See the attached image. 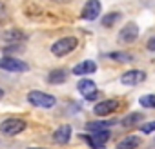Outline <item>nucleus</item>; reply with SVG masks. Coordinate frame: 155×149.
Segmentation results:
<instances>
[{"label": "nucleus", "instance_id": "a211bd4d", "mask_svg": "<svg viewBox=\"0 0 155 149\" xmlns=\"http://www.w3.org/2000/svg\"><path fill=\"white\" fill-rule=\"evenodd\" d=\"M142 118V115L140 113H131V115H128L124 120H122V125L124 127H133V125H137L139 124V120Z\"/></svg>", "mask_w": 155, "mask_h": 149}, {"label": "nucleus", "instance_id": "20e7f679", "mask_svg": "<svg viewBox=\"0 0 155 149\" xmlns=\"http://www.w3.org/2000/svg\"><path fill=\"white\" fill-rule=\"evenodd\" d=\"M26 122L22 118H6L2 124H0V131H2L6 136H15L18 133H22L26 129Z\"/></svg>", "mask_w": 155, "mask_h": 149}, {"label": "nucleus", "instance_id": "39448f33", "mask_svg": "<svg viewBox=\"0 0 155 149\" xmlns=\"http://www.w3.org/2000/svg\"><path fill=\"white\" fill-rule=\"evenodd\" d=\"M110 136H111V133L108 129H101V131H91L90 135L84 136V140L88 142L90 149H101L110 140Z\"/></svg>", "mask_w": 155, "mask_h": 149}, {"label": "nucleus", "instance_id": "9b49d317", "mask_svg": "<svg viewBox=\"0 0 155 149\" xmlns=\"http://www.w3.org/2000/svg\"><path fill=\"white\" fill-rule=\"evenodd\" d=\"M2 40L4 42H9V44H20V42H26L28 40V35L22 29H9V31H4L2 33Z\"/></svg>", "mask_w": 155, "mask_h": 149}, {"label": "nucleus", "instance_id": "2eb2a0df", "mask_svg": "<svg viewBox=\"0 0 155 149\" xmlns=\"http://www.w3.org/2000/svg\"><path fill=\"white\" fill-rule=\"evenodd\" d=\"M68 80V71L66 69H53L49 74H48V82L57 86V84H64Z\"/></svg>", "mask_w": 155, "mask_h": 149}, {"label": "nucleus", "instance_id": "1a4fd4ad", "mask_svg": "<svg viewBox=\"0 0 155 149\" xmlns=\"http://www.w3.org/2000/svg\"><path fill=\"white\" fill-rule=\"evenodd\" d=\"M101 11H102V4L99 0H88L82 9V18L93 22V20H97V17H101Z\"/></svg>", "mask_w": 155, "mask_h": 149}, {"label": "nucleus", "instance_id": "ddd939ff", "mask_svg": "<svg viewBox=\"0 0 155 149\" xmlns=\"http://www.w3.org/2000/svg\"><path fill=\"white\" fill-rule=\"evenodd\" d=\"M69 138H71V125H69V124L60 125V127L53 133V140H55L57 144H60V145L68 144V142H69Z\"/></svg>", "mask_w": 155, "mask_h": 149}, {"label": "nucleus", "instance_id": "4be33fe9", "mask_svg": "<svg viewBox=\"0 0 155 149\" xmlns=\"http://www.w3.org/2000/svg\"><path fill=\"white\" fill-rule=\"evenodd\" d=\"M146 47H148L150 51H155V36H151V38L148 40V44H146Z\"/></svg>", "mask_w": 155, "mask_h": 149}, {"label": "nucleus", "instance_id": "7ed1b4c3", "mask_svg": "<svg viewBox=\"0 0 155 149\" xmlns=\"http://www.w3.org/2000/svg\"><path fill=\"white\" fill-rule=\"evenodd\" d=\"M0 69L9 71V73H26L29 71V65L17 56H2L0 58Z\"/></svg>", "mask_w": 155, "mask_h": 149}, {"label": "nucleus", "instance_id": "aec40b11", "mask_svg": "<svg viewBox=\"0 0 155 149\" xmlns=\"http://www.w3.org/2000/svg\"><path fill=\"white\" fill-rule=\"evenodd\" d=\"M140 106H144V107H153L155 109V95H144V97H140Z\"/></svg>", "mask_w": 155, "mask_h": 149}, {"label": "nucleus", "instance_id": "9d476101", "mask_svg": "<svg viewBox=\"0 0 155 149\" xmlns=\"http://www.w3.org/2000/svg\"><path fill=\"white\" fill-rule=\"evenodd\" d=\"M119 38L124 42V44H131L139 38V26L135 22H128L120 31H119Z\"/></svg>", "mask_w": 155, "mask_h": 149}, {"label": "nucleus", "instance_id": "f03ea898", "mask_svg": "<svg viewBox=\"0 0 155 149\" xmlns=\"http://www.w3.org/2000/svg\"><path fill=\"white\" fill-rule=\"evenodd\" d=\"M77 44H79V40H77L75 36H64V38H58L53 46H51V53L55 55V56H66V55H69L75 47H77Z\"/></svg>", "mask_w": 155, "mask_h": 149}, {"label": "nucleus", "instance_id": "6ab92c4d", "mask_svg": "<svg viewBox=\"0 0 155 149\" xmlns=\"http://www.w3.org/2000/svg\"><path fill=\"white\" fill-rule=\"evenodd\" d=\"M108 58H113V60H119V62H130V60H133V56L130 53H124V51L108 53Z\"/></svg>", "mask_w": 155, "mask_h": 149}, {"label": "nucleus", "instance_id": "f8f14e48", "mask_svg": "<svg viewBox=\"0 0 155 149\" xmlns=\"http://www.w3.org/2000/svg\"><path fill=\"white\" fill-rule=\"evenodd\" d=\"M97 71V64L93 60H84L81 64H77L73 67V74H77V77H84V74H91Z\"/></svg>", "mask_w": 155, "mask_h": 149}, {"label": "nucleus", "instance_id": "f257e3e1", "mask_svg": "<svg viewBox=\"0 0 155 149\" xmlns=\"http://www.w3.org/2000/svg\"><path fill=\"white\" fill-rule=\"evenodd\" d=\"M28 102L35 107L51 109L57 104V98L53 95H48V93H42V91H29L28 93Z\"/></svg>", "mask_w": 155, "mask_h": 149}, {"label": "nucleus", "instance_id": "b1692460", "mask_svg": "<svg viewBox=\"0 0 155 149\" xmlns=\"http://www.w3.org/2000/svg\"><path fill=\"white\" fill-rule=\"evenodd\" d=\"M4 97V89H0V98H2Z\"/></svg>", "mask_w": 155, "mask_h": 149}, {"label": "nucleus", "instance_id": "4468645a", "mask_svg": "<svg viewBox=\"0 0 155 149\" xmlns=\"http://www.w3.org/2000/svg\"><path fill=\"white\" fill-rule=\"evenodd\" d=\"M139 145H140V138L135 135H128L117 144V149H137Z\"/></svg>", "mask_w": 155, "mask_h": 149}, {"label": "nucleus", "instance_id": "6e6552de", "mask_svg": "<svg viewBox=\"0 0 155 149\" xmlns=\"http://www.w3.org/2000/svg\"><path fill=\"white\" fill-rule=\"evenodd\" d=\"M117 109H119V102L113 100V98H110V100H101L99 104H95L93 113H95L97 116H108V115L115 113Z\"/></svg>", "mask_w": 155, "mask_h": 149}, {"label": "nucleus", "instance_id": "393cba45", "mask_svg": "<svg viewBox=\"0 0 155 149\" xmlns=\"http://www.w3.org/2000/svg\"><path fill=\"white\" fill-rule=\"evenodd\" d=\"M29 149H42V147H29Z\"/></svg>", "mask_w": 155, "mask_h": 149}, {"label": "nucleus", "instance_id": "5701e85b", "mask_svg": "<svg viewBox=\"0 0 155 149\" xmlns=\"http://www.w3.org/2000/svg\"><path fill=\"white\" fill-rule=\"evenodd\" d=\"M51 2H55V4H68V2H71V0H51Z\"/></svg>", "mask_w": 155, "mask_h": 149}, {"label": "nucleus", "instance_id": "412c9836", "mask_svg": "<svg viewBox=\"0 0 155 149\" xmlns=\"http://www.w3.org/2000/svg\"><path fill=\"white\" fill-rule=\"evenodd\" d=\"M140 131L146 133V135H148V133H153V131H155V122H146V124H142V125H140Z\"/></svg>", "mask_w": 155, "mask_h": 149}, {"label": "nucleus", "instance_id": "423d86ee", "mask_svg": "<svg viewBox=\"0 0 155 149\" xmlns=\"http://www.w3.org/2000/svg\"><path fill=\"white\" fill-rule=\"evenodd\" d=\"M77 89L79 93L86 98V100H97L99 98V91H97V84L90 78H81L79 84H77Z\"/></svg>", "mask_w": 155, "mask_h": 149}, {"label": "nucleus", "instance_id": "f3484780", "mask_svg": "<svg viewBox=\"0 0 155 149\" xmlns=\"http://www.w3.org/2000/svg\"><path fill=\"white\" fill-rule=\"evenodd\" d=\"M119 18H120V13L111 11V13H108L106 17H102V26H104V27H111L113 24H117Z\"/></svg>", "mask_w": 155, "mask_h": 149}, {"label": "nucleus", "instance_id": "0eeeda50", "mask_svg": "<svg viewBox=\"0 0 155 149\" xmlns=\"http://www.w3.org/2000/svg\"><path fill=\"white\" fill-rule=\"evenodd\" d=\"M146 80V73L140 71V69H131V71H126L122 77H120V82L124 86H139Z\"/></svg>", "mask_w": 155, "mask_h": 149}, {"label": "nucleus", "instance_id": "dca6fc26", "mask_svg": "<svg viewBox=\"0 0 155 149\" xmlns=\"http://www.w3.org/2000/svg\"><path fill=\"white\" fill-rule=\"evenodd\" d=\"M113 124H117V120H95V122H88V124H86V129L91 133V131L108 129V127H111Z\"/></svg>", "mask_w": 155, "mask_h": 149}]
</instances>
